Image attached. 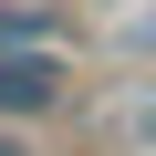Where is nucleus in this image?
Returning <instances> with one entry per match:
<instances>
[{
    "mask_svg": "<svg viewBox=\"0 0 156 156\" xmlns=\"http://www.w3.org/2000/svg\"><path fill=\"white\" fill-rule=\"evenodd\" d=\"M73 52L62 42H42V52H0V125H52V115H73Z\"/></svg>",
    "mask_w": 156,
    "mask_h": 156,
    "instance_id": "obj_1",
    "label": "nucleus"
},
{
    "mask_svg": "<svg viewBox=\"0 0 156 156\" xmlns=\"http://www.w3.org/2000/svg\"><path fill=\"white\" fill-rule=\"evenodd\" d=\"M42 42H62V52H73L62 0H0V52H42Z\"/></svg>",
    "mask_w": 156,
    "mask_h": 156,
    "instance_id": "obj_2",
    "label": "nucleus"
},
{
    "mask_svg": "<svg viewBox=\"0 0 156 156\" xmlns=\"http://www.w3.org/2000/svg\"><path fill=\"white\" fill-rule=\"evenodd\" d=\"M0 156H42V135L31 125H0Z\"/></svg>",
    "mask_w": 156,
    "mask_h": 156,
    "instance_id": "obj_3",
    "label": "nucleus"
}]
</instances>
